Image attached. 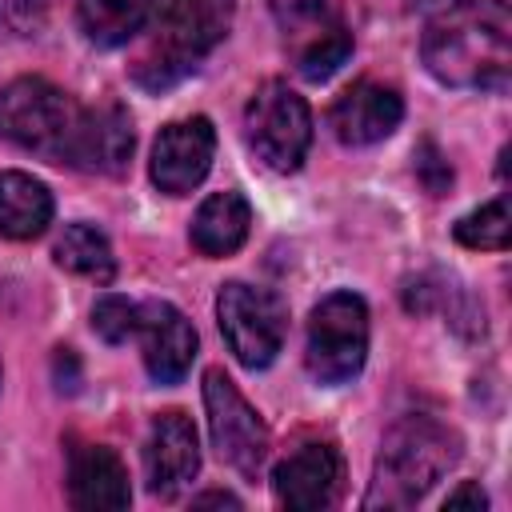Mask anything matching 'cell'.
Here are the masks:
<instances>
[{"instance_id":"cell-1","label":"cell","mask_w":512,"mask_h":512,"mask_svg":"<svg viewBox=\"0 0 512 512\" xmlns=\"http://www.w3.org/2000/svg\"><path fill=\"white\" fill-rule=\"evenodd\" d=\"M420 56L440 84L504 88L512 68V12L504 0H452L420 40Z\"/></svg>"},{"instance_id":"cell-2","label":"cell","mask_w":512,"mask_h":512,"mask_svg":"<svg viewBox=\"0 0 512 512\" xmlns=\"http://www.w3.org/2000/svg\"><path fill=\"white\" fill-rule=\"evenodd\" d=\"M456 460V436L436 424L432 416H404L400 424L388 428L380 460H376V480L368 492V508H404L420 500Z\"/></svg>"},{"instance_id":"cell-3","label":"cell","mask_w":512,"mask_h":512,"mask_svg":"<svg viewBox=\"0 0 512 512\" xmlns=\"http://www.w3.org/2000/svg\"><path fill=\"white\" fill-rule=\"evenodd\" d=\"M236 0H156V48L136 64V80L164 88L180 80L232 28Z\"/></svg>"},{"instance_id":"cell-4","label":"cell","mask_w":512,"mask_h":512,"mask_svg":"<svg viewBox=\"0 0 512 512\" xmlns=\"http://www.w3.org/2000/svg\"><path fill=\"white\" fill-rule=\"evenodd\" d=\"M76 120V100L44 76H20L0 88V136L28 152L68 160Z\"/></svg>"},{"instance_id":"cell-5","label":"cell","mask_w":512,"mask_h":512,"mask_svg":"<svg viewBox=\"0 0 512 512\" xmlns=\"http://www.w3.org/2000/svg\"><path fill=\"white\" fill-rule=\"evenodd\" d=\"M368 356V308L356 292L324 296L308 316L304 364L320 384H344Z\"/></svg>"},{"instance_id":"cell-6","label":"cell","mask_w":512,"mask_h":512,"mask_svg":"<svg viewBox=\"0 0 512 512\" xmlns=\"http://www.w3.org/2000/svg\"><path fill=\"white\" fill-rule=\"evenodd\" d=\"M244 132H248L252 152L268 168L296 172L312 144V112L304 96H296L284 80H264L248 100Z\"/></svg>"},{"instance_id":"cell-7","label":"cell","mask_w":512,"mask_h":512,"mask_svg":"<svg viewBox=\"0 0 512 512\" xmlns=\"http://www.w3.org/2000/svg\"><path fill=\"white\" fill-rule=\"evenodd\" d=\"M216 316H220V332H224L232 356L252 372L268 368L276 360V352L284 348L288 312H284L280 296L268 288H252L244 280L224 284L216 296Z\"/></svg>"},{"instance_id":"cell-8","label":"cell","mask_w":512,"mask_h":512,"mask_svg":"<svg viewBox=\"0 0 512 512\" xmlns=\"http://www.w3.org/2000/svg\"><path fill=\"white\" fill-rule=\"evenodd\" d=\"M204 408H208V432H212L220 460L232 464L240 476L260 480L268 464V448H272L268 428L260 412L240 396V388L220 368L204 372Z\"/></svg>"},{"instance_id":"cell-9","label":"cell","mask_w":512,"mask_h":512,"mask_svg":"<svg viewBox=\"0 0 512 512\" xmlns=\"http://www.w3.org/2000/svg\"><path fill=\"white\" fill-rule=\"evenodd\" d=\"M212 152H216V132L204 116H188L160 128L152 144V184L168 196L192 192L208 176Z\"/></svg>"},{"instance_id":"cell-10","label":"cell","mask_w":512,"mask_h":512,"mask_svg":"<svg viewBox=\"0 0 512 512\" xmlns=\"http://www.w3.org/2000/svg\"><path fill=\"white\" fill-rule=\"evenodd\" d=\"M340 480H344L340 452H336L332 444H320V440L300 444V448L288 452V456L276 464V472H272L276 500H280L284 508H300V512L336 504Z\"/></svg>"},{"instance_id":"cell-11","label":"cell","mask_w":512,"mask_h":512,"mask_svg":"<svg viewBox=\"0 0 512 512\" xmlns=\"http://www.w3.org/2000/svg\"><path fill=\"white\" fill-rule=\"evenodd\" d=\"M140 348H144V368L156 384H176L196 356V328L180 308L168 300H148L140 304V324H136Z\"/></svg>"},{"instance_id":"cell-12","label":"cell","mask_w":512,"mask_h":512,"mask_svg":"<svg viewBox=\"0 0 512 512\" xmlns=\"http://www.w3.org/2000/svg\"><path fill=\"white\" fill-rule=\"evenodd\" d=\"M200 468L196 428L184 412H160L144 440V476L156 496H176Z\"/></svg>"},{"instance_id":"cell-13","label":"cell","mask_w":512,"mask_h":512,"mask_svg":"<svg viewBox=\"0 0 512 512\" xmlns=\"http://www.w3.org/2000/svg\"><path fill=\"white\" fill-rule=\"evenodd\" d=\"M400 116H404V100L392 88H384L376 80H360V84H352L348 92L336 96L332 132H336L340 144L364 148V144H376V140L392 136Z\"/></svg>"},{"instance_id":"cell-14","label":"cell","mask_w":512,"mask_h":512,"mask_svg":"<svg viewBox=\"0 0 512 512\" xmlns=\"http://www.w3.org/2000/svg\"><path fill=\"white\" fill-rule=\"evenodd\" d=\"M128 156H132V120H128V112L120 104L80 108L72 148H68V164H76L84 172L116 176V172H124Z\"/></svg>"},{"instance_id":"cell-15","label":"cell","mask_w":512,"mask_h":512,"mask_svg":"<svg viewBox=\"0 0 512 512\" xmlns=\"http://www.w3.org/2000/svg\"><path fill=\"white\" fill-rule=\"evenodd\" d=\"M68 496L84 512H120L132 500L128 472L112 448L80 444L68 460Z\"/></svg>"},{"instance_id":"cell-16","label":"cell","mask_w":512,"mask_h":512,"mask_svg":"<svg viewBox=\"0 0 512 512\" xmlns=\"http://www.w3.org/2000/svg\"><path fill=\"white\" fill-rule=\"evenodd\" d=\"M252 208L240 192H212L192 216V244L204 256H232L248 240Z\"/></svg>"},{"instance_id":"cell-17","label":"cell","mask_w":512,"mask_h":512,"mask_svg":"<svg viewBox=\"0 0 512 512\" xmlns=\"http://www.w3.org/2000/svg\"><path fill=\"white\" fill-rule=\"evenodd\" d=\"M52 224V192L28 172H0V236L32 240Z\"/></svg>"},{"instance_id":"cell-18","label":"cell","mask_w":512,"mask_h":512,"mask_svg":"<svg viewBox=\"0 0 512 512\" xmlns=\"http://www.w3.org/2000/svg\"><path fill=\"white\" fill-rule=\"evenodd\" d=\"M152 4L156 0H76V16L92 44L112 48V44H128L144 28Z\"/></svg>"},{"instance_id":"cell-19","label":"cell","mask_w":512,"mask_h":512,"mask_svg":"<svg viewBox=\"0 0 512 512\" xmlns=\"http://www.w3.org/2000/svg\"><path fill=\"white\" fill-rule=\"evenodd\" d=\"M56 264L68 268V272H76V276H88L96 284H108L112 272H116L112 244L92 224H68L64 228V236L56 240Z\"/></svg>"},{"instance_id":"cell-20","label":"cell","mask_w":512,"mask_h":512,"mask_svg":"<svg viewBox=\"0 0 512 512\" xmlns=\"http://www.w3.org/2000/svg\"><path fill=\"white\" fill-rule=\"evenodd\" d=\"M348 52H352V36L344 32V24L332 20L324 32L308 36L304 44H296V68L308 80H328L348 60Z\"/></svg>"},{"instance_id":"cell-21","label":"cell","mask_w":512,"mask_h":512,"mask_svg":"<svg viewBox=\"0 0 512 512\" xmlns=\"http://www.w3.org/2000/svg\"><path fill=\"white\" fill-rule=\"evenodd\" d=\"M508 236H512V220H508V204L504 200L480 204L476 212H468V216L456 220V240L464 248L500 252V248H508Z\"/></svg>"},{"instance_id":"cell-22","label":"cell","mask_w":512,"mask_h":512,"mask_svg":"<svg viewBox=\"0 0 512 512\" xmlns=\"http://www.w3.org/2000/svg\"><path fill=\"white\" fill-rule=\"evenodd\" d=\"M276 24L284 28V36H292L296 44H304L308 36L324 32L332 24L328 16V0H268Z\"/></svg>"},{"instance_id":"cell-23","label":"cell","mask_w":512,"mask_h":512,"mask_svg":"<svg viewBox=\"0 0 512 512\" xmlns=\"http://www.w3.org/2000/svg\"><path fill=\"white\" fill-rule=\"evenodd\" d=\"M136 324H140V304L124 296H100L92 308V328L108 344H124L128 336H136Z\"/></svg>"},{"instance_id":"cell-24","label":"cell","mask_w":512,"mask_h":512,"mask_svg":"<svg viewBox=\"0 0 512 512\" xmlns=\"http://www.w3.org/2000/svg\"><path fill=\"white\" fill-rule=\"evenodd\" d=\"M48 24V0H0V28L12 36H36Z\"/></svg>"},{"instance_id":"cell-25","label":"cell","mask_w":512,"mask_h":512,"mask_svg":"<svg viewBox=\"0 0 512 512\" xmlns=\"http://www.w3.org/2000/svg\"><path fill=\"white\" fill-rule=\"evenodd\" d=\"M420 176H424V184H428V192H444L448 184H452V168L440 160V152L432 148V144H424V160H420Z\"/></svg>"},{"instance_id":"cell-26","label":"cell","mask_w":512,"mask_h":512,"mask_svg":"<svg viewBox=\"0 0 512 512\" xmlns=\"http://www.w3.org/2000/svg\"><path fill=\"white\" fill-rule=\"evenodd\" d=\"M52 372H56V384H60V388L76 392V380H80V364H76L72 348H56V356H52Z\"/></svg>"},{"instance_id":"cell-27","label":"cell","mask_w":512,"mask_h":512,"mask_svg":"<svg viewBox=\"0 0 512 512\" xmlns=\"http://www.w3.org/2000/svg\"><path fill=\"white\" fill-rule=\"evenodd\" d=\"M448 508H464V504H472V508H484L488 504V496L480 492V484H460L456 492H448V500H444Z\"/></svg>"},{"instance_id":"cell-28","label":"cell","mask_w":512,"mask_h":512,"mask_svg":"<svg viewBox=\"0 0 512 512\" xmlns=\"http://www.w3.org/2000/svg\"><path fill=\"white\" fill-rule=\"evenodd\" d=\"M192 504H196V508H240V500H236L232 492H204V496H196Z\"/></svg>"}]
</instances>
